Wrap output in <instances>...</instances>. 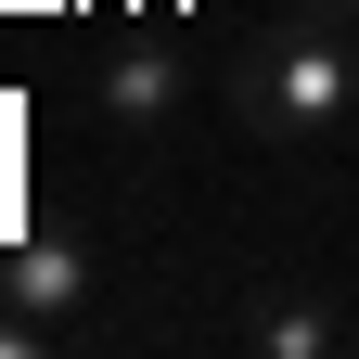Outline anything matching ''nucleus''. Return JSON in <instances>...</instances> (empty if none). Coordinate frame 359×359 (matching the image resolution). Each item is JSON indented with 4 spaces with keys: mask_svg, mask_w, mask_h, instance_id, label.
I'll return each mask as SVG.
<instances>
[{
    "mask_svg": "<svg viewBox=\"0 0 359 359\" xmlns=\"http://www.w3.org/2000/svg\"><path fill=\"white\" fill-rule=\"evenodd\" d=\"M244 128L257 142H283V154H321L334 128L359 116V39L334 13H295V26H269L257 52H244Z\"/></svg>",
    "mask_w": 359,
    "mask_h": 359,
    "instance_id": "nucleus-1",
    "label": "nucleus"
},
{
    "mask_svg": "<svg viewBox=\"0 0 359 359\" xmlns=\"http://www.w3.org/2000/svg\"><path fill=\"white\" fill-rule=\"evenodd\" d=\"M0 295H13L26 308V321H77V308H90V257L77 244H52V231H13V244H0Z\"/></svg>",
    "mask_w": 359,
    "mask_h": 359,
    "instance_id": "nucleus-2",
    "label": "nucleus"
},
{
    "mask_svg": "<svg viewBox=\"0 0 359 359\" xmlns=\"http://www.w3.org/2000/svg\"><path fill=\"white\" fill-rule=\"evenodd\" d=\"M103 116L116 128H167L180 116V52H167V39H128V52L103 65Z\"/></svg>",
    "mask_w": 359,
    "mask_h": 359,
    "instance_id": "nucleus-3",
    "label": "nucleus"
},
{
    "mask_svg": "<svg viewBox=\"0 0 359 359\" xmlns=\"http://www.w3.org/2000/svg\"><path fill=\"white\" fill-rule=\"evenodd\" d=\"M346 346V321L321 295H283V308H257V359H334Z\"/></svg>",
    "mask_w": 359,
    "mask_h": 359,
    "instance_id": "nucleus-4",
    "label": "nucleus"
},
{
    "mask_svg": "<svg viewBox=\"0 0 359 359\" xmlns=\"http://www.w3.org/2000/svg\"><path fill=\"white\" fill-rule=\"evenodd\" d=\"M39 346H52V321H26V308L0 295V359H39Z\"/></svg>",
    "mask_w": 359,
    "mask_h": 359,
    "instance_id": "nucleus-5",
    "label": "nucleus"
},
{
    "mask_svg": "<svg viewBox=\"0 0 359 359\" xmlns=\"http://www.w3.org/2000/svg\"><path fill=\"white\" fill-rule=\"evenodd\" d=\"M308 13H334V26H359V0H308Z\"/></svg>",
    "mask_w": 359,
    "mask_h": 359,
    "instance_id": "nucleus-6",
    "label": "nucleus"
}]
</instances>
